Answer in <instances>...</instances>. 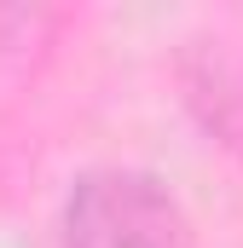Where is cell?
Here are the masks:
<instances>
[{
    "label": "cell",
    "mask_w": 243,
    "mask_h": 248,
    "mask_svg": "<svg viewBox=\"0 0 243 248\" xmlns=\"http://www.w3.org/2000/svg\"><path fill=\"white\" fill-rule=\"evenodd\" d=\"M64 248H191L185 214L145 173H93L69 196Z\"/></svg>",
    "instance_id": "1"
}]
</instances>
